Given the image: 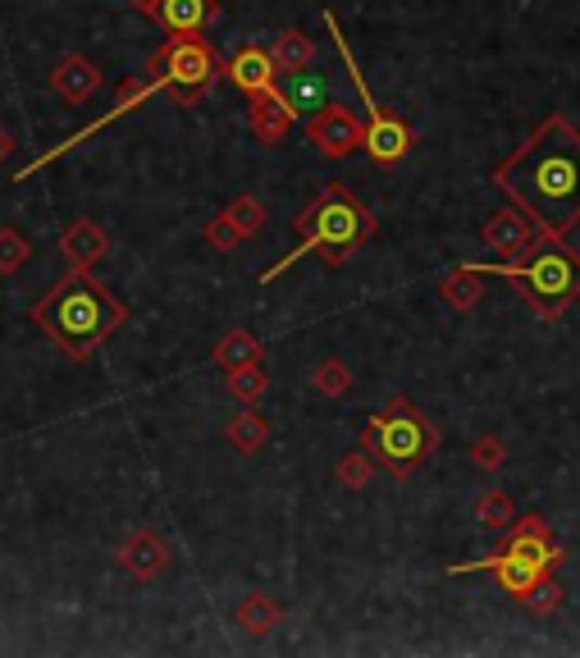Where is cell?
<instances>
[{
  "label": "cell",
  "instance_id": "5",
  "mask_svg": "<svg viewBox=\"0 0 580 658\" xmlns=\"http://www.w3.org/2000/svg\"><path fill=\"white\" fill-rule=\"evenodd\" d=\"M366 444L393 476H412L439 444V430L407 398H393L379 416L366 421Z\"/></svg>",
  "mask_w": 580,
  "mask_h": 658
},
{
  "label": "cell",
  "instance_id": "19",
  "mask_svg": "<svg viewBox=\"0 0 580 658\" xmlns=\"http://www.w3.org/2000/svg\"><path fill=\"white\" fill-rule=\"evenodd\" d=\"M270 60L279 74H298V69H311V60H316V41L306 33H279V41L270 47Z\"/></svg>",
  "mask_w": 580,
  "mask_h": 658
},
{
  "label": "cell",
  "instance_id": "8",
  "mask_svg": "<svg viewBox=\"0 0 580 658\" xmlns=\"http://www.w3.org/2000/svg\"><path fill=\"white\" fill-rule=\"evenodd\" d=\"M306 138L316 151H325V156H352V151L366 142V124L356 119L348 105L329 101L325 110H316V115L306 119Z\"/></svg>",
  "mask_w": 580,
  "mask_h": 658
},
{
  "label": "cell",
  "instance_id": "17",
  "mask_svg": "<svg viewBox=\"0 0 580 658\" xmlns=\"http://www.w3.org/2000/svg\"><path fill=\"white\" fill-rule=\"evenodd\" d=\"M60 252L70 256L78 270H87L92 261H101L110 252V238H105L101 225H92V219H74V225L64 229V238H60Z\"/></svg>",
  "mask_w": 580,
  "mask_h": 658
},
{
  "label": "cell",
  "instance_id": "13",
  "mask_svg": "<svg viewBox=\"0 0 580 658\" xmlns=\"http://www.w3.org/2000/svg\"><path fill=\"white\" fill-rule=\"evenodd\" d=\"M225 78L238 87V92H248V97H261V92H279V69H275V60L270 51H238L229 64H225Z\"/></svg>",
  "mask_w": 580,
  "mask_h": 658
},
{
  "label": "cell",
  "instance_id": "15",
  "mask_svg": "<svg viewBox=\"0 0 580 658\" xmlns=\"http://www.w3.org/2000/svg\"><path fill=\"white\" fill-rule=\"evenodd\" d=\"M252 101V128L261 142H279L288 128L298 124V110L288 105L283 92H261V97H248Z\"/></svg>",
  "mask_w": 580,
  "mask_h": 658
},
{
  "label": "cell",
  "instance_id": "6",
  "mask_svg": "<svg viewBox=\"0 0 580 658\" xmlns=\"http://www.w3.org/2000/svg\"><path fill=\"white\" fill-rule=\"evenodd\" d=\"M147 69L161 78V92H169L178 105H192V101H202L206 87L219 78V55L202 33H192V37L165 41V47L151 55Z\"/></svg>",
  "mask_w": 580,
  "mask_h": 658
},
{
  "label": "cell",
  "instance_id": "22",
  "mask_svg": "<svg viewBox=\"0 0 580 658\" xmlns=\"http://www.w3.org/2000/svg\"><path fill=\"white\" fill-rule=\"evenodd\" d=\"M265 439H270V426H265L252 407L234 416V426H229V444H234V448H242V453H256V448L265 444Z\"/></svg>",
  "mask_w": 580,
  "mask_h": 658
},
{
  "label": "cell",
  "instance_id": "23",
  "mask_svg": "<svg viewBox=\"0 0 580 658\" xmlns=\"http://www.w3.org/2000/svg\"><path fill=\"white\" fill-rule=\"evenodd\" d=\"M476 517H480V526H484V531H507V526L517 521V508H512V498H507L503 490H489V494L480 498Z\"/></svg>",
  "mask_w": 580,
  "mask_h": 658
},
{
  "label": "cell",
  "instance_id": "27",
  "mask_svg": "<svg viewBox=\"0 0 580 658\" xmlns=\"http://www.w3.org/2000/svg\"><path fill=\"white\" fill-rule=\"evenodd\" d=\"M229 219H234V229L248 238V233H256L265 225V206L256 202V197H238V202L229 206Z\"/></svg>",
  "mask_w": 580,
  "mask_h": 658
},
{
  "label": "cell",
  "instance_id": "33",
  "mask_svg": "<svg viewBox=\"0 0 580 658\" xmlns=\"http://www.w3.org/2000/svg\"><path fill=\"white\" fill-rule=\"evenodd\" d=\"M10 147H14V142H10V134H5V128H0V161L10 156Z\"/></svg>",
  "mask_w": 580,
  "mask_h": 658
},
{
  "label": "cell",
  "instance_id": "31",
  "mask_svg": "<svg viewBox=\"0 0 580 658\" xmlns=\"http://www.w3.org/2000/svg\"><path fill=\"white\" fill-rule=\"evenodd\" d=\"M206 238H211V248H225V252H229L242 233L234 229V219H229V215H219V219H211V225H206Z\"/></svg>",
  "mask_w": 580,
  "mask_h": 658
},
{
  "label": "cell",
  "instance_id": "9",
  "mask_svg": "<svg viewBox=\"0 0 580 658\" xmlns=\"http://www.w3.org/2000/svg\"><path fill=\"white\" fill-rule=\"evenodd\" d=\"M466 572H494L499 585L507 590L512 599H526L530 585H540L553 567L549 562H534V558H521V554H507V548H499L494 558H476V562H457L449 567V577H466Z\"/></svg>",
  "mask_w": 580,
  "mask_h": 658
},
{
  "label": "cell",
  "instance_id": "1",
  "mask_svg": "<svg viewBox=\"0 0 580 658\" xmlns=\"http://www.w3.org/2000/svg\"><path fill=\"white\" fill-rule=\"evenodd\" d=\"M494 188L521 206L544 238H567L580 225V128L567 115H549L494 169Z\"/></svg>",
  "mask_w": 580,
  "mask_h": 658
},
{
  "label": "cell",
  "instance_id": "12",
  "mask_svg": "<svg viewBox=\"0 0 580 658\" xmlns=\"http://www.w3.org/2000/svg\"><path fill=\"white\" fill-rule=\"evenodd\" d=\"M503 548H507V554L534 558V562H549V567H557V562L567 558V554H563V540H557V535L549 531V521H544L540 513H530V517H521V521H512V526H507Z\"/></svg>",
  "mask_w": 580,
  "mask_h": 658
},
{
  "label": "cell",
  "instance_id": "26",
  "mask_svg": "<svg viewBox=\"0 0 580 658\" xmlns=\"http://www.w3.org/2000/svg\"><path fill=\"white\" fill-rule=\"evenodd\" d=\"M521 604L534 612V618H549V612H553L557 604H563V585H557V581H553V572H549L540 585H530V590H526V599H521Z\"/></svg>",
  "mask_w": 580,
  "mask_h": 658
},
{
  "label": "cell",
  "instance_id": "21",
  "mask_svg": "<svg viewBox=\"0 0 580 658\" xmlns=\"http://www.w3.org/2000/svg\"><path fill=\"white\" fill-rule=\"evenodd\" d=\"M443 298H449V306H457V312H471V306L484 298V289H480V270L457 266L449 279H443Z\"/></svg>",
  "mask_w": 580,
  "mask_h": 658
},
{
  "label": "cell",
  "instance_id": "4",
  "mask_svg": "<svg viewBox=\"0 0 580 658\" xmlns=\"http://www.w3.org/2000/svg\"><path fill=\"white\" fill-rule=\"evenodd\" d=\"M471 270L512 279L521 302L540 320H557L580 298V252L567 238H540V248L521 261H494V266H471Z\"/></svg>",
  "mask_w": 580,
  "mask_h": 658
},
{
  "label": "cell",
  "instance_id": "7",
  "mask_svg": "<svg viewBox=\"0 0 580 658\" xmlns=\"http://www.w3.org/2000/svg\"><path fill=\"white\" fill-rule=\"evenodd\" d=\"M325 28H329V37L339 41V55H343V64H348V78L356 83V97H362V105H366V156L375 161V165H398L412 151V128L403 124V115L398 110H389V105H379L375 97H370V83H366V74L356 69V55L348 51V41H343V33H339V18L333 14H325Z\"/></svg>",
  "mask_w": 580,
  "mask_h": 658
},
{
  "label": "cell",
  "instance_id": "16",
  "mask_svg": "<svg viewBox=\"0 0 580 658\" xmlns=\"http://www.w3.org/2000/svg\"><path fill=\"white\" fill-rule=\"evenodd\" d=\"M279 92L288 97V105L298 110V119L316 115V110L329 105V83L316 69H298V74H279Z\"/></svg>",
  "mask_w": 580,
  "mask_h": 658
},
{
  "label": "cell",
  "instance_id": "25",
  "mask_svg": "<svg viewBox=\"0 0 580 658\" xmlns=\"http://www.w3.org/2000/svg\"><path fill=\"white\" fill-rule=\"evenodd\" d=\"M275 622H279V608L265 595H248V599H242V627H248L252 635L275 631Z\"/></svg>",
  "mask_w": 580,
  "mask_h": 658
},
{
  "label": "cell",
  "instance_id": "24",
  "mask_svg": "<svg viewBox=\"0 0 580 658\" xmlns=\"http://www.w3.org/2000/svg\"><path fill=\"white\" fill-rule=\"evenodd\" d=\"M229 389H234L238 403L256 407V398H261L265 389H270V376H265L261 366H242V370H229Z\"/></svg>",
  "mask_w": 580,
  "mask_h": 658
},
{
  "label": "cell",
  "instance_id": "32",
  "mask_svg": "<svg viewBox=\"0 0 580 658\" xmlns=\"http://www.w3.org/2000/svg\"><path fill=\"white\" fill-rule=\"evenodd\" d=\"M339 476H343V485H366V480H370V463H366V453H352L348 457V463L339 467Z\"/></svg>",
  "mask_w": 580,
  "mask_h": 658
},
{
  "label": "cell",
  "instance_id": "3",
  "mask_svg": "<svg viewBox=\"0 0 580 658\" xmlns=\"http://www.w3.org/2000/svg\"><path fill=\"white\" fill-rule=\"evenodd\" d=\"M298 233L302 243L288 252L279 266H270L261 275V283H275L293 261H302L306 252H325L329 266H343V261L352 256V248H362L366 238L375 233V215L356 202V197L343 188V184H329L316 202H311L302 215H298Z\"/></svg>",
  "mask_w": 580,
  "mask_h": 658
},
{
  "label": "cell",
  "instance_id": "11",
  "mask_svg": "<svg viewBox=\"0 0 580 658\" xmlns=\"http://www.w3.org/2000/svg\"><path fill=\"white\" fill-rule=\"evenodd\" d=\"M142 14L155 18V24L174 37H192V33H206L215 24L219 5L215 0H147Z\"/></svg>",
  "mask_w": 580,
  "mask_h": 658
},
{
  "label": "cell",
  "instance_id": "2",
  "mask_svg": "<svg viewBox=\"0 0 580 658\" xmlns=\"http://www.w3.org/2000/svg\"><path fill=\"white\" fill-rule=\"evenodd\" d=\"M28 316L41 334H51L60 353H70L74 362H87L115 329L128 325V306L101 279H92V270L74 266L47 298H37Z\"/></svg>",
  "mask_w": 580,
  "mask_h": 658
},
{
  "label": "cell",
  "instance_id": "34",
  "mask_svg": "<svg viewBox=\"0 0 580 658\" xmlns=\"http://www.w3.org/2000/svg\"><path fill=\"white\" fill-rule=\"evenodd\" d=\"M133 5H138V10H142V5H147V0H133Z\"/></svg>",
  "mask_w": 580,
  "mask_h": 658
},
{
  "label": "cell",
  "instance_id": "28",
  "mask_svg": "<svg viewBox=\"0 0 580 658\" xmlns=\"http://www.w3.org/2000/svg\"><path fill=\"white\" fill-rule=\"evenodd\" d=\"M28 261V243L14 229H0V275H14Z\"/></svg>",
  "mask_w": 580,
  "mask_h": 658
},
{
  "label": "cell",
  "instance_id": "10",
  "mask_svg": "<svg viewBox=\"0 0 580 658\" xmlns=\"http://www.w3.org/2000/svg\"><path fill=\"white\" fill-rule=\"evenodd\" d=\"M480 238H484V243L494 248L499 256H507V261H521V256H530L534 248H540L544 229L534 225V219H530L521 206H503L499 215H489V219H484Z\"/></svg>",
  "mask_w": 580,
  "mask_h": 658
},
{
  "label": "cell",
  "instance_id": "29",
  "mask_svg": "<svg viewBox=\"0 0 580 658\" xmlns=\"http://www.w3.org/2000/svg\"><path fill=\"white\" fill-rule=\"evenodd\" d=\"M348 384H352V380H348V370H343L339 362H325V366L316 370V389H320V393H333V398H339V393H348Z\"/></svg>",
  "mask_w": 580,
  "mask_h": 658
},
{
  "label": "cell",
  "instance_id": "30",
  "mask_svg": "<svg viewBox=\"0 0 580 658\" xmlns=\"http://www.w3.org/2000/svg\"><path fill=\"white\" fill-rule=\"evenodd\" d=\"M471 457H476V467H480V471H499V467H503V444H499L494 434H484Z\"/></svg>",
  "mask_w": 580,
  "mask_h": 658
},
{
  "label": "cell",
  "instance_id": "14",
  "mask_svg": "<svg viewBox=\"0 0 580 658\" xmlns=\"http://www.w3.org/2000/svg\"><path fill=\"white\" fill-rule=\"evenodd\" d=\"M51 87L70 101V105H83L87 97H97V87H101V69L92 60H83V55H70V60H60L55 64V74H51Z\"/></svg>",
  "mask_w": 580,
  "mask_h": 658
},
{
  "label": "cell",
  "instance_id": "20",
  "mask_svg": "<svg viewBox=\"0 0 580 658\" xmlns=\"http://www.w3.org/2000/svg\"><path fill=\"white\" fill-rule=\"evenodd\" d=\"M165 558H169V554H165V544L155 540L151 531L133 535V540H128V548H124V567H128L133 577H155V572L165 567Z\"/></svg>",
  "mask_w": 580,
  "mask_h": 658
},
{
  "label": "cell",
  "instance_id": "18",
  "mask_svg": "<svg viewBox=\"0 0 580 658\" xmlns=\"http://www.w3.org/2000/svg\"><path fill=\"white\" fill-rule=\"evenodd\" d=\"M261 357H265V347H261V339L252 334V329H229L225 343L215 347V366H219V370L261 366Z\"/></svg>",
  "mask_w": 580,
  "mask_h": 658
}]
</instances>
